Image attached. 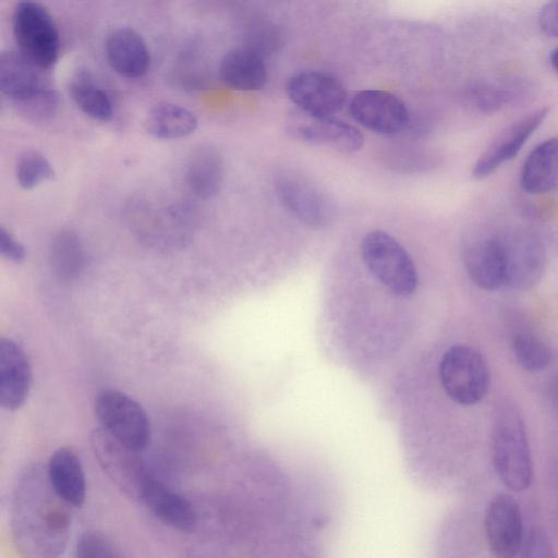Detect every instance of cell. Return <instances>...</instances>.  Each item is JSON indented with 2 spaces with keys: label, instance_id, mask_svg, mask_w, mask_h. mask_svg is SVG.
<instances>
[{
  "label": "cell",
  "instance_id": "6da1fadb",
  "mask_svg": "<svg viewBox=\"0 0 558 558\" xmlns=\"http://www.w3.org/2000/svg\"><path fill=\"white\" fill-rule=\"evenodd\" d=\"M11 534L21 558H61L72 526V507L51 487L47 471L28 466L16 484L11 508Z\"/></svg>",
  "mask_w": 558,
  "mask_h": 558
},
{
  "label": "cell",
  "instance_id": "7a4b0ae2",
  "mask_svg": "<svg viewBox=\"0 0 558 558\" xmlns=\"http://www.w3.org/2000/svg\"><path fill=\"white\" fill-rule=\"evenodd\" d=\"M492 459L500 482L512 492L526 490L533 482V461L526 429L519 409L499 404L494 414Z\"/></svg>",
  "mask_w": 558,
  "mask_h": 558
},
{
  "label": "cell",
  "instance_id": "3957f363",
  "mask_svg": "<svg viewBox=\"0 0 558 558\" xmlns=\"http://www.w3.org/2000/svg\"><path fill=\"white\" fill-rule=\"evenodd\" d=\"M12 31L17 51L37 66L49 71L58 61L60 35L49 11L38 2L24 0L15 4Z\"/></svg>",
  "mask_w": 558,
  "mask_h": 558
},
{
  "label": "cell",
  "instance_id": "277c9868",
  "mask_svg": "<svg viewBox=\"0 0 558 558\" xmlns=\"http://www.w3.org/2000/svg\"><path fill=\"white\" fill-rule=\"evenodd\" d=\"M361 253L368 270L392 293L407 296L416 290L415 266L390 234L379 230L367 233L361 243Z\"/></svg>",
  "mask_w": 558,
  "mask_h": 558
},
{
  "label": "cell",
  "instance_id": "5b68a950",
  "mask_svg": "<svg viewBox=\"0 0 558 558\" xmlns=\"http://www.w3.org/2000/svg\"><path fill=\"white\" fill-rule=\"evenodd\" d=\"M90 445L100 468L128 498L141 502L153 475L138 457V452L124 446L104 428L90 433Z\"/></svg>",
  "mask_w": 558,
  "mask_h": 558
},
{
  "label": "cell",
  "instance_id": "8992f818",
  "mask_svg": "<svg viewBox=\"0 0 558 558\" xmlns=\"http://www.w3.org/2000/svg\"><path fill=\"white\" fill-rule=\"evenodd\" d=\"M439 377L449 398L462 405L481 401L489 386V371L484 357L464 344L453 345L445 352Z\"/></svg>",
  "mask_w": 558,
  "mask_h": 558
},
{
  "label": "cell",
  "instance_id": "52a82bcc",
  "mask_svg": "<svg viewBox=\"0 0 558 558\" xmlns=\"http://www.w3.org/2000/svg\"><path fill=\"white\" fill-rule=\"evenodd\" d=\"M95 414L100 427L140 452L150 439V424L142 405L124 392L113 389L100 391L95 399Z\"/></svg>",
  "mask_w": 558,
  "mask_h": 558
},
{
  "label": "cell",
  "instance_id": "ba28073f",
  "mask_svg": "<svg viewBox=\"0 0 558 558\" xmlns=\"http://www.w3.org/2000/svg\"><path fill=\"white\" fill-rule=\"evenodd\" d=\"M504 262L505 284L512 289L525 290L542 278L546 256L541 241L522 228L498 230Z\"/></svg>",
  "mask_w": 558,
  "mask_h": 558
},
{
  "label": "cell",
  "instance_id": "9c48e42d",
  "mask_svg": "<svg viewBox=\"0 0 558 558\" xmlns=\"http://www.w3.org/2000/svg\"><path fill=\"white\" fill-rule=\"evenodd\" d=\"M487 546L495 558H515L520 555L525 535L522 512L509 494L495 495L487 504L484 517Z\"/></svg>",
  "mask_w": 558,
  "mask_h": 558
},
{
  "label": "cell",
  "instance_id": "30bf717a",
  "mask_svg": "<svg viewBox=\"0 0 558 558\" xmlns=\"http://www.w3.org/2000/svg\"><path fill=\"white\" fill-rule=\"evenodd\" d=\"M287 94L298 110L315 116H332L344 105L347 93L332 75L302 71L290 77Z\"/></svg>",
  "mask_w": 558,
  "mask_h": 558
},
{
  "label": "cell",
  "instance_id": "8fae6325",
  "mask_svg": "<svg viewBox=\"0 0 558 558\" xmlns=\"http://www.w3.org/2000/svg\"><path fill=\"white\" fill-rule=\"evenodd\" d=\"M287 132L293 138L327 146L342 154L357 151L363 146L359 130L332 116H315L298 110L288 119Z\"/></svg>",
  "mask_w": 558,
  "mask_h": 558
},
{
  "label": "cell",
  "instance_id": "7c38bea8",
  "mask_svg": "<svg viewBox=\"0 0 558 558\" xmlns=\"http://www.w3.org/2000/svg\"><path fill=\"white\" fill-rule=\"evenodd\" d=\"M282 206L307 227L320 229L333 217V206L314 184L295 174H283L276 183Z\"/></svg>",
  "mask_w": 558,
  "mask_h": 558
},
{
  "label": "cell",
  "instance_id": "4fadbf2b",
  "mask_svg": "<svg viewBox=\"0 0 558 558\" xmlns=\"http://www.w3.org/2000/svg\"><path fill=\"white\" fill-rule=\"evenodd\" d=\"M349 110L357 123L379 134H396L409 122V111L404 102L385 90L359 92L352 97Z\"/></svg>",
  "mask_w": 558,
  "mask_h": 558
},
{
  "label": "cell",
  "instance_id": "5bb4252c",
  "mask_svg": "<svg viewBox=\"0 0 558 558\" xmlns=\"http://www.w3.org/2000/svg\"><path fill=\"white\" fill-rule=\"evenodd\" d=\"M547 112L546 108L537 109L500 131L476 160L473 175L476 179H484L515 157L527 138L543 123Z\"/></svg>",
  "mask_w": 558,
  "mask_h": 558
},
{
  "label": "cell",
  "instance_id": "9a60e30c",
  "mask_svg": "<svg viewBox=\"0 0 558 558\" xmlns=\"http://www.w3.org/2000/svg\"><path fill=\"white\" fill-rule=\"evenodd\" d=\"M464 265L475 286L494 291L505 284V262L498 231L472 238L465 245Z\"/></svg>",
  "mask_w": 558,
  "mask_h": 558
},
{
  "label": "cell",
  "instance_id": "2e32d148",
  "mask_svg": "<svg viewBox=\"0 0 558 558\" xmlns=\"http://www.w3.org/2000/svg\"><path fill=\"white\" fill-rule=\"evenodd\" d=\"M48 71L37 66L17 50L0 56V89L12 104L51 88Z\"/></svg>",
  "mask_w": 558,
  "mask_h": 558
},
{
  "label": "cell",
  "instance_id": "e0dca14e",
  "mask_svg": "<svg viewBox=\"0 0 558 558\" xmlns=\"http://www.w3.org/2000/svg\"><path fill=\"white\" fill-rule=\"evenodd\" d=\"M32 381L28 359L21 347L11 339L0 340V404L14 411L27 399Z\"/></svg>",
  "mask_w": 558,
  "mask_h": 558
},
{
  "label": "cell",
  "instance_id": "ac0fdd59",
  "mask_svg": "<svg viewBox=\"0 0 558 558\" xmlns=\"http://www.w3.org/2000/svg\"><path fill=\"white\" fill-rule=\"evenodd\" d=\"M109 65L121 76L137 78L149 69L150 53L146 41L131 27L112 29L105 43Z\"/></svg>",
  "mask_w": 558,
  "mask_h": 558
},
{
  "label": "cell",
  "instance_id": "d6986e66",
  "mask_svg": "<svg viewBox=\"0 0 558 558\" xmlns=\"http://www.w3.org/2000/svg\"><path fill=\"white\" fill-rule=\"evenodd\" d=\"M141 502L163 524L180 531L192 532L197 522L193 505L155 476L146 486Z\"/></svg>",
  "mask_w": 558,
  "mask_h": 558
},
{
  "label": "cell",
  "instance_id": "ffe728a7",
  "mask_svg": "<svg viewBox=\"0 0 558 558\" xmlns=\"http://www.w3.org/2000/svg\"><path fill=\"white\" fill-rule=\"evenodd\" d=\"M54 493L70 507H81L86 498V478L80 457L68 447L57 449L46 469Z\"/></svg>",
  "mask_w": 558,
  "mask_h": 558
},
{
  "label": "cell",
  "instance_id": "44dd1931",
  "mask_svg": "<svg viewBox=\"0 0 558 558\" xmlns=\"http://www.w3.org/2000/svg\"><path fill=\"white\" fill-rule=\"evenodd\" d=\"M221 81L238 90H257L267 81L264 56L250 46L228 51L219 65Z\"/></svg>",
  "mask_w": 558,
  "mask_h": 558
},
{
  "label": "cell",
  "instance_id": "7402d4cb",
  "mask_svg": "<svg viewBox=\"0 0 558 558\" xmlns=\"http://www.w3.org/2000/svg\"><path fill=\"white\" fill-rule=\"evenodd\" d=\"M522 190L542 194L558 187V138L538 144L526 157L520 173Z\"/></svg>",
  "mask_w": 558,
  "mask_h": 558
},
{
  "label": "cell",
  "instance_id": "603a6c76",
  "mask_svg": "<svg viewBox=\"0 0 558 558\" xmlns=\"http://www.w3.org/2000/svg\"><path fill=\"white\" fill-rule=\"evenodd\" d=\"M223 179V162L220 154L209 145L194 149L185 168V182L190 191L199 198H210L220 190Z\"/></svg>",
  "mask_w": 558,
  "mask_h": 558
},
{
  "label": "cell",
  "instance_id": "cb8c5ba5",
  "mask_svg": "<svg viewBox=\"0 0 558 558\" xmlns=\"http://www.w3.org/2000/svg\"><path fill=\"white\" fill-rule=\"evenodd\" d=\"M197 124V118L192 111L171 102L156 104L144 121L147 133L161 140L185 137L196 130Z\"/></svg>",
  "mask_w": 558,
  "mask_h": 558
},
{
  "label": "cell",
  "instance_id": "d4e9b609",
  "mask_svg": "<svg viewBox=\"0 0 558 558\" xmlns=\"http://www.w3.org/2000/svg\"><path fill=\"white\" fill-rule=\"evenodd\" d=\"M50 259L56 275L62 280L76 278L83 267V246L71 230L59 231L51 242Z\"/></svg>",
  "mask_w": 558,
  "mask_h": 558
},
{
  "label": "cell",
  "instance_id": "484cf974",
  "mask_svg": "<svg viewBox=\"0 0 558 558\" xmlns=\"http://www.w3.org/2000/svg\"><path fill=\"white\" fill-rule=\"evenodd\" d=\"M69 90L76 106L92 119L108 121L113 114V105L106 93L86 75H77L70 83Z\"/></svg>",
  "mask_w": 558,
  "mask_h": 558
},
{
  "label": "cell",
  "instance_id": "4316f807",
  "mask_svg": "<svg viewBox=\"0 0 558 558\" xmlns=\"http://www.w3.org/2000/svg\"><path fill=\"white\" fill-rule=\"evenodd\" d=\"M512 350L519 365L529 372L544 369L550 362L546 344L530 332H519L513 337Z\"/></svg>",
  "mask_w": 558,
  "mask_h": 558
},
{
  "label": "cell",
  "instance_id": "83f0119b",
  "mask_svg": "<svg viewBox=\"0 0 558 558\" xmlns=\"http://www.w3.org/2000/svg\"><path fill=\"white\" fill-rule=\"evenodd\" d=\"M54 175L49 160L37 150L22 153L15 165V178L24 190H32Z\"/></svg>",
  "mask_w": 558,
  "mask_h": 558
},
{
  "label": "cell",
  "instance_id": "f1b7e54d",
  "mask_svg": "<svg viewBox=\"0 0 558 558\" xmlns=\"http://www.w3.org/2000/svg\"><path fill=\"white\" fill-rule=\"evenodd\" d=\"M75 558H125V556L108 535L88 530L77 538Z\"/></svg>",
  "mask_w": 558,
  "mask_h": 558
},
{
  "label": "cell",
  "instance_id": "f546056e",
  "mask_svg": "<svg viewBox=\"0 0 558 558\" xmlns=\"http://www.w3.org/2000/svg\"><path fill=\"white\" fill-rule=\"evenodd\" d=\"M16 111L31 122L49 121L59 107V96L53 87L46 89L33 97L13 104Z\"/></svg>",
  "mask_w": 558,
  "mask_h": 558
},
{
  "label": "cell",
  "instance_id": "4dcf8cb0",
  "mask_svg": "<svg viewBox=\"0 0 558 558\" xmlns=\"http://www.w3.org/2000/svg\"><path fill=\"white\" fill-rule=\"evenodd\" d=\"M470 97L477 108L490 111L507 104L512 94L508 87L484 84L474 87Z\"/></svg>",
  "mask_w": 558,
  "mask_h": 558
},
{
  "label": "cell",
  "instance_id": "1f68e13d",
  "mask_svg": "<svg viewBox=\"0 0 558 558\" xmlns=\"http://www.w3.org/2000/svg\"><path fill=\"white\" fill-rule=\"evenodd\" d=\"M520 558H557L547 533L541 527H533L525 535Z\"/></svg>",
  "mask_w": 558,
  "mask_h": 558
},
{
  "label": "cell",
  "instance_id": "d6a6232c",
  "mask_svg": "<svg viewBox=\"0 0 558 558\" xmlns=\"http://www.w3.org/2000/svg\"><path fill=\"white\" fill-rule=\"evenodd\" d=\"M0 253L13 263H22L26 256L24 245L3 226L0 227Z\"/></svg>",
  "mask_w": 558,
  "mask_h": 558
},
{
  "label": "cell",
  "instance_id": "836d02e7",
  "mask_svg": "<svg viewBox=\"0 0 558 558\" xmlns=\"http://www.w3.org/2000/svg\"><path fill=\"white\" fill-rule=\"evenodd\" d=\"M539 27L553 37H558V1L546 3L539 13Z\"/></svg>",
  "mask_w": 558,
  "mask_h": 558
},
{
  "label": "cell",
  "instance_id": "e575fe53",
  "mask_svg": "<svg viewBox=\"0 0 558 558\" xmlns=\"http://www.w3.org/2000/svg\"><path fill=\"white\" fill-rule=\"evenodd\" d=\"M546 397L550 407L558 413V373L548 378L546 385Z\"/></svg>",
  "mask_w": 558,
  "mask_h": 558
},
{
  "label": "cell",
  "instance_id": "d590c367",
  "mask_svg": "<svg viewBox=\"0 0 558 558\" xmlns=\"http://www.w3.org/2000/svg\"><path fill=\"white\" fill-rule=\"evenodd\" d=\"M550 63L555 72L558 74V47H556L550 53Z\"/></svg>",
  "mask_w": 558,
  "mask_h": 558
},
{
  "label": "cell",
  "instance_id": "8d00e7d4",
  "mask_svg": "<svg viewBox=\"0 0 558 558\" xmlns=\"http://www.w3.org/2000/svg\"><path fill=\"white\" fill-rule=\"evenodd\" d=\"M190 558H209L207 556H202V555H195V556H191Z\"/></svg>",
  "mask_w": 558,
  "mask_h": 558
}]
</instances>
